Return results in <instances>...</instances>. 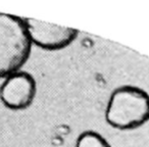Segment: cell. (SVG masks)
<instances>
[{
    "instance_id": "1",
    "label": "cell",
    "mask_w": 149,
    "mask_h": 147,
    "mask_svg": "<svg viewBox=\"0 0 149 147\" xmlns=\"http://www.w3.org/2000/svg\"><path fill=\"white\" fill-rule=\"evenodd\" d=\"M105 120L118 130L139 128L149 121V95L136 86H120L110 94Z\"/></svg>"
},
{
    "instance_id": "2",
    "label": "cell",
    "mask_w": 149,
    "mask_h": 147,
    "mask_svg": "<svg viewBox=\"0 0 149 147\" xmlns=\"http://www.w3.org/2000/svg\"><path fill=\"white\" fill-rule=\"evenodd\" d=\"M31 49L23 17L0 13V79L19 72Z\"/></svg>"
},
{
    "instance_id": "3",
    "label": "cell",
    "mask_w": 149,
    "mask_h": 147,
    "mask_svg": "<svg viewBox=\"0 0 149 147\" xmlns=\"http://www.w3.org/2000/svg\"><path fill=\"white\" fill-rule=\"evenodd\" d=\"M24 23L31 43L44 50L63 49L79 35L78 30L38 20L24 17Z\"/></svg>"
},
{
    "instance_id": "4",
    "label": "cell",
    "mask_w": 149,
    "mask_h": 147,
    "mask_svg": "<svg viewBox=\"0 0 149 147\" xmlns=\"http://www.w3.org/2000/svg\"><path fill=\"white\" fill-rule=\"evenodd\" d=\"M36 92L35 79L29 72L19 70L5 78L0 87V99L9 109L21 110L33 103Z\"/></svg>"
},
{
    "instance_id": "5",
    "label": "cell",
    "mask_w": 149,
    "mask_h": 147,
    "mask_svg": "<svg viewBox=\"0 0 149 147\" xmlns=\"http://www.w3.org/2000/svg\"><path fill=\"white\" fill-rule=\"evenodd\" d=\"M74 147H111V145L99 133L88 130L78 136Z\"/></svg>"
}]
</instances>
